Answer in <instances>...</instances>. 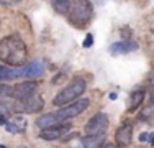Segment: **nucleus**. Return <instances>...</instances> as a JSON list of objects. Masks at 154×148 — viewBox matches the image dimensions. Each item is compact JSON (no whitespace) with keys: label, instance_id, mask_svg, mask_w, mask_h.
Masks as SVG:
<instances>
[{"label":"nucleus","instance_id":"7","mask_svg":"<svg viewBox=\"0 0 154 148\" xmlns=\"http://www.w3.org/2000/svg\"><path fill=\"white\" fill-rule=\"evenodd\" d=\"M71 130V124L67 122H62V124H56V125H51V127H46V128H41L39 132V138L43 140H57V138H62L66 137V133Z\"/></svg>","mask_w":154,"mask_h":148},{"label":"nucleus","instance_id":"18","mask_svg":"<svg viewBox=\"0 0 154 148\" xmlns=\"http://www.w3.org/2000/svg\"><path fill=\"white\" fill-rule=\"evenodd\" d=\"M92 44H94V36L89 33V35H85V38H84V41H82V46H84V48H90Z\"/></svg>","mask_w":154,"mask_h":148},{"label":"nucleus","instance_id":"1","mask_svg":"<svg viewBox=\"0 0 154 148\" xmlns=\"http://www.w3.org/2000/svg\"><path fill=\"white\" fill-rule=\"evenodd\" d=\"M28 58L26 44L18 35H8L0 40V61L10 68L25 66Z\"/></svg>","mask_w":154,"mask_h":148},{"label":"nucleus","instance_id":"16","mask_svg":"<svg viewBox=\"0 0 154 148\" xmlns=\"http://www.w3.org/2000/svg\"><path fill=\"white\" fill-rule=\"evenodd\" d=\"M51 5H53V8H54V12H56V13L67 15L71 0H51Z\"/></svg>","mask_w":154,"mask_h":148},{"label":"nucleus","instance_id":"15","mask_svg":"<svg viewBox=\"0 0 154 148\" xmlns=\"http://www.w3.org/2000/svg\"><path fill=\"white\" fill-rule=\"evenodd\" d=\"M25 128H26V122L20 117L13 118V120H8L5 124V130L10 132V133H20V132H23Z\"/></svg>","mask_w":154,"mask_h":148},{"label":"nucleus","instance_id":"14","mask_svg":"<svg viewBox=\"0 0 154 148\" xmlns=\"http://www.w3.org/2000/svg\"><path fill=\"white\" fill-rule=\"evenodd\" d=\"M105 142V135H98V137H84L80 138L82 148H102Z\"/></svg>","mask_w":154,"mask_h":148},{"label":"nucleus","instance_id":"2","mask_svg":"<svg viewBox=\"0 0 154 148\" xmlns=\"http://www.w3.org/2000/svg\"><path fill=\"white\" fill-rule=\"evenodd\" d=\"M90 105V101L89 99H77V101L67 104V105H62L59 107V110H54V112H49V114H45V115L38 117L36 120V127L38 128H46V127H51V125H56V124H62V122L69 120L72 117H77L87 110V107Z\"/></svg>","mask_w":154,"mask_h":148},{"label":"nucleus","instance_id":"22","mask_svg":"<svg viewBox=\"0 0 154 148\" xmlns=\"http://www.w3.org/2000/svg\"><path fill=\"white\" fill-rule=\"evenodd\" d=\"M0 148H7V146H5V145H2V143H0Z\"/></svg>","mask_w":154,"mask_h":148},{"label":"nucleus","instance_id":"5","mask_svg":"<svg viewBox=\"0 0 154 148\" xmlns=\"http://www.w3.org/2000/svg\"><path fill=\"white\" fill-rule=\"evenodd\" d=\"M108 128V117L107 114L98 112L95 114L94 117H90L87 120L85 127H84V132H85L87 137H98V135H105Z\"/></svg>","mask_w":154,"mask_h":148},{"label":"nucleus","instance_id":"21","mask_svg":"<svg viewBox=\"0 0 154 148\" xmlns=\"http://www.w3.org/2000/svg\"><path fill=\"white\" fill-rule=\"evenodd\" d=\"M149 143L154 146V133H151V137H149Z\"/></svg>","mask_w":154,"mask_h":148},{"label":"nucleus","instance_id":"24","mask_svg":"<svg viewBox=\"0 0 154 148\" xmlns=\"http://www.w3.org/2000/svg\"><path fill=\"white\" fill-rule=\"evenodd\" d=\"M107 148H113V146H107Z\"/></svg>","mask_w":154,"mask_h":148},{"label":"nucleus","instance_id":"3","mask_svg":"<svg viewBox=\"0 0 154 148\" xmlns=\"http://www.w3.org/2000/svg\"><path fill=\"white\" fill-rule=\"evenodd\" d=\"M92 15H94V7L90 0H71L67 18L72 27L85 28L89 25V21L92 20Z\"/></svg>","mask_w":154,"mask_h":148},{"label":"nucleus","instance_id":"13","mask_svg":"<svg viewBox=\"0 0 154 148\" xmlns=\"http://www.w3.org/2000/svg\"><path fill=\"white\" fill-rule=\"evenodd\" d=\"M23 71H25V77L35 79V77H41L45 74V66H43L41 61H31L23 68Z\"/></svg>","mask_w":154,"mask_h":148},{"label":"nucleus","instance_id":"17","mask_svg":"<svg viewBox=\"0 0 154 148\" xmlns=\"http://www.w3.org/2000/svg\"><path fill=\"white\" fill-rule=\"evenodd\" d=\"M10 95H12V87L0 82V97H10Z\"/></svg>","mask_w":154,"mask_h":148},{"label":"nucleus","instance_id":"8","mask_svg":"<svg viewBox=\"0 0 154 148\" xmlns=\"http://www.w3.org/2000/svg\"><path fill=\"white\" fill-rule=\"evenodd\" d=\"M36 87L38 84L35 81H25V82H20V84H15L12 87V95L10 97L15 99V101H21V99H26L33 95L36 92Z\"/></svg>","mask_w":154,"mask_h":148},{"label":"nucleus","instance_id":"9","mask_svg":"<svg viewBox=\"0 0 154 148\" xmlns=\"http://www.w3.org/2000/svg\"><path fill=\"white\" fill-rule=\"evenodd\" d=\"M131 140H133V125L130 122H123L115 132V143L120 148H125L131 143Z\"/></svg>","mask_w":154,"mask_h":148},{"label":"nucleus","instance_id":"10","mask_svg":"<svg viewBox=\"0 0 154 148\" xmlns=\"http://www.w3.org/2000/svg\"><path fill=\"white\" fill-rule=\"evenodd\" d=\"M138 44L130 40H122V41H116L110 46V53L112 54H128L131 51H136Z\"/></svg>","mask_w":154,"mask_h":148},{"label":"nucleus","instance_id":"23","mask_svg":"<svg viewBox=\"0 0 154 148\" xmlns=\"http://www.w3.org/2000/svg\"><path fill=\"white\" fill-rule=\"evenodd\" d=\"M20 148H26V146H20Z\"/></svg>","mask_w":154,"mask_h":148},{"label":"nucleus","instance_id":"11","mask_svg":"<svg viewBox=\"0 0 154 148\" xmlns=\"http://www.w3.org/2000/svg\"><path fill=\"white\" fill-rule=\"evenodd\" d=\"M18 77H25L23 68H20V69H13V68H10V66H3V64H0V82H3V81L18 79Z\"/></svg>","mask_w":154,"mask_h":148},{"label":"nucleus","instance_id":"19","mask_svg":"<svg viewBox=\"0 0 154 148\" xmlns=\"http://www.w3.org/2000/svg\"><path fill=\"white\" fill-rule=\"evenodd\" d=\"M149 137H151V133H141L139 135V142H149Z\"/></svg>","mask_w":154,"mask_h":148},{"label":"nucleus","instance_id":"6","mask_svg":"<svg viewBox=\"0 0 154 148\" xmlns=\"http://www.w3.org/2000/svg\"><path fill=\"white\" fill-rule=\"evenodd\" d=\"M45 102L39 95L33 94L26 99H21V101H15L13 102V112L17 114H23V112H28V114H33V112H39L43 109Z\"/></svg>","mask_w":154,"mask_h":148},{"label":"nucleus","instance_id":"20","mask_svg":"<svg viewBox=\"0 0 154 148\" xmlns=\"http://www.w3.org/2000/svg\"><path fill=\"white\" fill-rule=\"evenodd\" d=\"M7 115H3V114H0V125H3V127H5V124H7Z\"/></svg>","mask_w":154,"mask_h":148},{"label":"nucleus","instance_id":"12","mask_svg":"<svg viewBox=\"0 0 154 148\" xmlns=\"http://www.w3.org/2000/svg\"><path fill=\"white\" fill-rule=\"evenodd\" d=\"M144 102V89H136L128 99V112H136Z\"/></svg>","mask_w":154,"mask_h":148},{"label":"nucleus","instance_id":"4","mask_svg":"<svg viewBox=\"0 0 154 148\" xmlns=\"http://www.w3.org/2000/svg\"><path fill=\"white\" fill-rule=\"evenodd\" d=\"M85 89H87L85 79H84V77H74L67 86H66L64 89H61V91L56 94V97L53 99V104L56 107L67 105V104L80 99V95L85 92Z\"/></svg>","mask_w":154,"mask_h":148}]
</instances>
